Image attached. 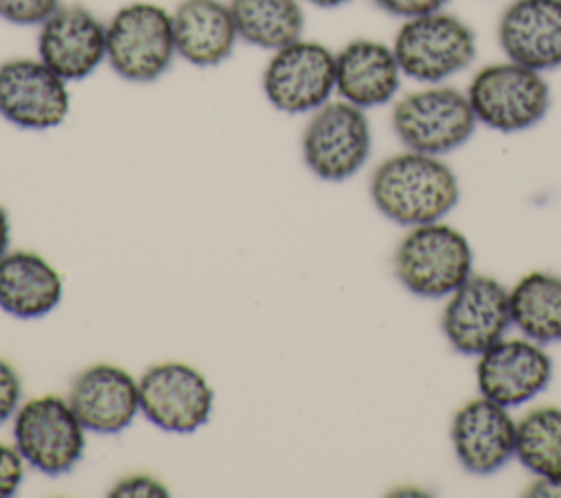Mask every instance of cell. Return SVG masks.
Returning <instances> with one entry per match:
<instances>
[{
    "label": "cell",
    "mask_w": 561,
    "mask_h": 498,
    "mask_svg": "<svg viewBox=\"0 0 561 498\" xmlns=\"http://www.w3.org/2000/svg\"><path fill=\"white\" fill-rule=\"evenodd\" d=\"M377 211L394 224L419 226L440 222L460 197L458 178L440 156L403 151L386 158L370 176Z\"/></svg>",
    "instance_id": "obj_1"
},
{
    "label": "cell",
    "mask_w": 561,
    "mask_h": 498,
    "mask_svg": "<svg viewBox=\"0 0 561 498\" xmlns=\"http://www.w3.org/2000/svg\"><path fill=\"white\" fill-rule=\"evenodd\" d=\"M105 61L129 83H151L173 64L175 42L171 11L156 2L123 4L105 22Z\"/></svg>",
    "instance_id": "obj_2"
},
{
    "label": "cell",
    "mask_w": 561,
    "mask_h": 498,
    "mask_svg": "<svg viewBox=\"0 0 561 498\" xmlns=\"http://www.w3.org/2000/svg\"><path fill=\"white\" fill-rule=\"evenodd\" d=\"M473 268L467 237L449 224L430 222L412 226L394 250L399 283L423 298L449 296Z\"/></svg>",
    "instance_id": "obj_3"
},
{
    "label": "cell",
    "mask_w": 561,
    "mask_h": 498,
    "mask_svg": "<svg viewBox=\"0 0 561 498\" xmlns=\"http://www.w3.org/2000/svg\"><path fill=\"white\" fill-rule=\"evenodd\" d=\"M85 428L66 397L39 395L13 415V445L24 463L46 476L72 472L85 452Z\"/></svg>",
    "instance_id": "obj_4"
},
{
    "label": "cell",
    "mask_w": 561,
    "mask_h": 498,
    "mask_svg": "<svg viewBox=\"0 0 561 498\" xmlns=\"http://www.w3.org/2000/svg\"><path fill=\"white\" fill-rule=\"evenodd\" d=\"M476 33L454 13L408 18L392 42L401 72L421 83H440L476 59Z\"/></svg>",
    "instance_id": "obj_5"
},
{
    "label": "cell",
    "mask_w": 561,
    "mask_h": 498,
    "mask_svg": "<svg viewBox=\"0 0 561 498\" xmlns=\"http://www.w3.org/2000/svg\"><path fill=\"white\" fill-rule=\"evenodd\" d=\"M467 97L478 123L506 134L537 125L550 107V86L543 72L511 59L480 68Z\"/></svg>",
    "instance_id": "obj_6"
},
{
    "label": "cell",
    "mask_w": 561,
    "mask_h": 498,
    "mask_svg": "<svg viewBox=\"0 0 561 498\" xmlns=\"http://www.w3.org/2000/svg\"><path fill=\"white\" fill-rule=\"evenodd\" d=\"M478 118L467 92L451 86H427L403 94L392 107V129L412 151L443 156L465 145Z\"/></svg>",
    "instance_id": "obj_7"
},
{
    "label": "cell",
    "mask_w": 561,
    "mask_h": 498,
    "mask_svg": "<svg viewBox=\"0 0 561 498\" xmlns=\"http://www.w3.org/2000/svg\"><path fill=\"white\" fill-rule=\"evenodd\" d=\"M302 160L327 182L353 178L368 160L373 147L366 110L340 99L311 112L302 132Z\"/></svg>",
    "instance_id": "obj_8"
},
{
    "label": "cell",
    "mask_w": 561,
    "mask_h": 498,
    "mask_svg": "<svg viewBox=\"0 0 561 498\" xmlns=\"http://www.w3.org/2000/svg\"><path fill=\"white\" fill-rule=\"evenodd\" d=\"M261 83L274 110L311 114L335 92V53L320 42L300 37L272 50Z\"/></svg>",
    "instance_id": "obj_9"
},
{
    "label": "cell",
    "mask_w": 561,
    "mask_h": 498,
    "mask_svg": "<svg viewBox=\"0 0 561 498\" xmlns=\"http://www.w3.org/2000/svg\"><path fill=\"white\" fill-rule=\"evenodd\" d=\"M140 412L171 434H193L210 419L215 391L206 375L186 362H158L138 380Z\"/></svg>",
    "instance_id": "obj_10"
},
{
    "label": "cell",
    "mask_w": 561,
    "mask_h": 498,
    "mask_svg": "<svg viewBox=\"0 0 561 498\" xmlns=\"http://www.w3.org/2000/svg\"><path fill=\"white\" fill-rule=\"evenodd\" d=\"M511 325L508 290L486 274H469L449 294L440 318L445 338L462 355H480Z\"/></svg>",
    "instance_id": "obj_11"
},
{
    "label": "cell",
    "mask_w": 561,
    "mask_h": 498,
    "mask_svg": "<svg viewBox=\"0 0 561 498\" xmlns=\"http://www.w3.org/2000/svg\"><path fill=\"white\" fill-rule=\"evenodd\" d=\"M70 114L68 81L39 57L0 64V116L22 129H53Z\"/></svg>",
    "instance_id": "obj_12"
},
{
    "label": "cell",
    "mask_w": 561,
    "mask_h": 498,
    "mask_svg": "<svg viewBox=\"0 0 561 498\" xmlns=\"http://www.w3.org/2000/svg\"><path fill=\"white\" fill-rule=\"evenodd\" d=\"M105 22L83 4H59L37 31V57L61 79L81 81L105 61Z\"/></svg>",
    "instance_id": "obj_13"
},
{
    "label": "cell",
    "mask_w": 561,
    "mask_h": 498,
    "mask_svg": "<svg viewBox=\"0 0 561 498\" xmlns=\"http://www.w3.org/2000/svg\"><path fill=\"white\" fill-rule=\"evenodd\" d=\"M552 360L543 344L530 338H502L478 355L476 380L482 397L506 408L519 406L546 391Z\"/></svg>",
    "instance_id": "obj_14"
},
{
    "label": "cell",
    "mask_w": 561,
    "mask_h": 498,
    "mask_svg": "<svg viewBox=\"0 0 561 498\" xmlns=\"http://www.w3.org/2000/svg\"><path fill=\"white\" fill-rule=\"evenodd\" d=\"M66 399L81 426L94 434H118L140 412L138 380L123 366L107 362L79 371Z\"/></svg>",
    "instance_id": "obj_15"
},
{
    "label": "cell",
    "mask_w": 561,
    "mask_h": 498,
    "mask_svg": "<svg viewBox=\"0 0 561 498\" xmlns=\"http://www.w3.org/2000/svg\"><path fill=\"white\" fill-rule=\"evenodd\" d=\"M517 421L508 408L478 397L462 404L451 419V443L460 465L478 476L502 469L515 456Z\"/></svg>",
    "instance_id": "obj_16"
},
{
    "label": "cell",
    "mask_w": 561,
    "mask_h": 498,
    "mask_svg": "<svg viewBox=\"0 0 561 498\" xmlns=\"http://www.w3.org/2000/svg\"><path fill=\"white\" fill-rule=\"evenodd\" d=\"M497 42L511 61L539 72L561 66V0H513L500 15Z\"/></svg>",
    "instance_id": "obj_17"
},
{
    "label": "cell",
    "mask_w": 561,
    "mask_h": 498,
    "mask_svg": "<svg viewBox=\"0 0 561 498\" xmlns=\"http://www.w3.org/2000/svg\"><path fill=\"white\" fill-rule=\"evenodd\" d=\"M401 75L392 46L383 42L357 37L335 53V92L362 110L392 101Z\"/></svg>",
    "instance_id": "obj_18"
},
{
    "label": "cell",
    "mask_w": 561,
    "mask_h": 498,
    "mask_svg": "<svg viewBox=\"0 0 561 498\" xmlns=\"http://www.w3.org/2000/svg\"><path fill=\"white\" fill-rule=\"evenodd\" d=\"M175 53L197 68L224 64L239 39L228 2L180 0L171 11Z\"/></svg>",
    "instance_id": "obj_19"
},
{
    "label": "cell",
    "mask_w": 561,
    "mask_h": 498,
    "mask_svg": "<svg viewBox=\"0 0 561 498\" xmlns=\"http://www.w3.org/2000/svg\"><path fill=\"white\" fill-rule=\"evenodd\" d=\"M64 298V279L37 252L9 250L0 259V309L31 320L57 309Z\"/></svg>",
    "instance_id": "obj_20"
},
{
    "label": "cell",
    "mask_w": 561,
    "mask_h": 498,
    "mask_svg": "<svg viewBox=\"0 0 561 498\" xmlns=\"http://www.w3.org/2000/svg\"><path fill=\"white\" fill-rule=\"evenodd\" d=\"M511 320L530 340L550 344L561 340V276L528 272L511 290Z\"/></svg>",
    "instance_id": "obj_21"
},
{
    "label": "cell",
    "mask_w": 561,
    "mask_h": 498,
    "mask_svg": "<svg viewBox=\"0 0 561 498\" xmlns=\"http://www.w3.org/2000/svg\"><path fill=\"white\" fill-rule=\"evenodd\" d=\"M239 39L278 50L302 37L305 11L300 0H230Z\"/></svg>",
    "instance_id": "obj_22"
},
{
    "label": "cell",
    "mask_w": 561,
    "mask_h": 498,
    "mask_svg": "<svg viewBox=\"0 0 561 498\" xmlns=\"http://www.w3.org/2000/svg\"><path fill=\"white\" fill-rule=\"evenodd\" d=\"M515 456L537 478H561V408L539 406L517 421Z\"/></svg>",
    "instance_id": "obj_23"
},
{
    "label": "cell",
    "mask_w": 561,
    "mask_h": 498,
    "mask_svg": "<svg viewBox=\"0 0 561 498\" xmlns=\"http://www.w3.org/2000/svg\"><path fill=\"white\" fill-rule=\"evenodd\" d=\"M61 0H0V20L18 26H39Z\"/></svg>",
    "instance_id": "obj_24"
},
{
    "label": "cell",
    "mask_w": 561,
    "mask_h": 498,
    "mask_svg": "<svg viewBox=\"0 0 561 498\" xmlns=\"http://www.w3.org/2000/svg\"><path fill=\"white\" fill-rule=\"evenodd\" d=\"M110 496L114 498H164L169 489L164 483L149 474H129L121 478L112 489Z\"/></svg>",
    "instance_id": "obj_25"
},
{
    "label": "cell",
    "mask_w": 561,
    "mask_h": 498,
    "mask_svg": "<svg viewBox=\"0 0 561 498\" xmlns=\"http://www.w3.org/2000/svg\"><path fill=\"white\" fill-rule=\"evenodd\" d=\"M26 463L15 450V445L0 441V498H9L18 494L24 480Z\"/></svg>",
    "instance_id": "obj_26"
},
{
    "label": "cell",
    "mask_w": 561,
    "mask_h": 498,
    "mask_svg": "<svg viewBox=\"0 0 561 498\" xmlns=\"http://www.w3.org/2000/svg\"><path fill=\"white\" fill-rule=\"evenodd\" d=\"M22 404V380L13 364L0 358V426L13 419Z\"/></svg>",
    "instance_id": "obj_27"
},
{
    "label": "cell",
    "mask_w": 561,
    "mask_h": 498,
    "mask_svg": "<svg viewBox=\"0 0 561 498\" xmlns=\"http://www.w3.org/2000/svg\"><path fill=\"white\" fill-rule=\"evenodd\" d=\"M381 11L397 18H416L423 13L440 11L449 0H373Z\"/></svg>",
    "instance_id": "obj_28"
},
{
    "label": "cell",
    "mask_w": 561,
    "mask_h": 498,
    "mask_svg": "<svg viewBox=\"0 0 561 498\" xmlns=\"http://www.w3.org/2000/svg\"><path fill=\"white\" fill-rule=\"evenodd\" d=\"M530 498H561V478H537L528 489Z\"/></svg>",
    "instance_id": "obj_29"
},
{
    "label": "cell",
    "mask_w": 561,
    "mask_h": 498,
    "mask_svg": "<svg viewBox=\"0 0 561 498\" xmlns=\"http://www.w3.org/2000/svg\"><path fill=\"white\" fill-rule=\"evenodd\" d=\"M9 241H11V222L7 208L0 204V259L9 252Z\"/></svg>",
    "instance_id": "obj_30"
},
{
    "label": "cell",
    "mask_w": 561,
    "mask_h": 498,
    "mask_svg": "<svg viewBox=\"0 0 561 498\" xmlns=\"http://www.w3.org/2000/svg\"><path fill=\"white\" fill-rule=\"evenodd\" d=\"M305 2H309V4H313L318 9H335V7H342V4H346L351 0H305Z\"/></svg>",
    "instance_id": "obj_31"
}]
</instances>
